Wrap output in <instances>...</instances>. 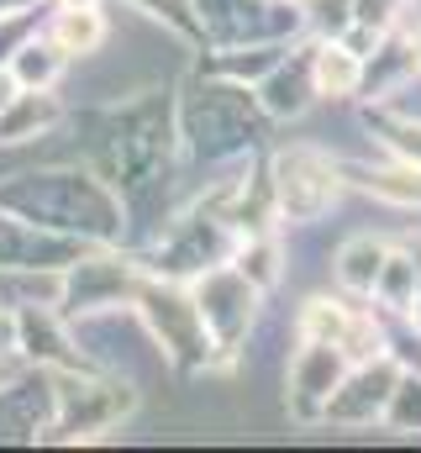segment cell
I'll use <instances>...</instances> for the list:
<instances>
[{
    "instance_id": "cell-31",
    "label": "cell",
    "mask_w": 421,
    "mask_h": 453,
    "mask_svg": "<svg viewBox=\"0 0 421 453\" xmlns=\"http://www.w3.org/2000/svg\"><path fill=\"white\" fill-rule=\"evenodd\" d=\"M53 5H101V0H53Z\"/></svg>"
},
{
    "instance_id": "cell-5",
    "label": "cell",
    "mask_w": 421,
    "mask_h": 453,
    "mask_svg": "<svg viewBox=\"0 0 421 453\" xmlns=\"http://www.w3.org/2000/svg\"><path fill=\"white\" fill-rule=\"evenodd\" d=\"M264 180H269V196H274V206H279V222H290V226L321 222V217L337 206L342 185H348L342 169H337V158L321 153V148H311V142L274 148Z\"/></svg>"
},
{
    "instance_id": "cell-20",
    "label": "cell",
    "mask_w": 421,
    "mask_h": 453,
    "mask_svg": "<svg viewBox=\"0 0 421 453\" xmlns=\"http://www.w3.org/2000/svg\"><path fill=\"white\" fill-rule=\"evenodd\" d=\"M421 296V280H417V258L411 248H390L385 264H379V280L369 290V301L379 311H411V301Z\"/></svg>"
},
{
    "instance_id": "cell-21",
    "label": "cell",
    "mask_w": 421,
    "mask_h": 453,
    "mask_svg": "<svg viewBox=\"0 0 421 453\" xmlns=\"http://www.w3.org/2000/svg\"><path fill=\"white\" fill-rule=\"evenodd\" d=\"M353 296H311L306 306H301V317H295V333L301 338H321V342H337L342 338V327H348V317H353Z\"/></svg>"
},
{
    "instance_id": "cell-3",
    "label": "cell",
    "mask_w": 421,
    "mask_h": 453,
    "mask_svg": "<svg viewBox=\"0 0 421 453\" xmlns=\"http://www.w3.org/2000/svg\"><path fill=\"white\" fill-rule=\"evenodd\" d=\"M132 311H137L142 333L153 338L164 364H174V369H210L216 364L210 338L201 327V311H195V296H190V280L142 274L137 296H132Z\"/></svg>"
},
{
    "instance_id": "cell-13",
    "label": "cell",
    "mask_w": 421,
    "mask_h": 453,
    "mask_svg": "<svg viewBox=\"0 0 421 453\" xmlns=\"http://www.w3.org/2000/svg\"><path fill=\"white\" fill-rule=\"evenodd\" d=\"M58 116H64V106L53 101V90H16V96L0 106V148L48 137V132L58 127Z\"/></svg>"
},
{
    "instance_id": "cell-30",
    "label": "cell",
    "mask_w": 421,
    "mask_h": 453,
    "mask_svg": "<svg viewBox=\"0 0 421 453\" xmlns=\"http://www.w3.org/2000/svg\"><path fill=\"white\" fill-rule=\"evenodd\" d=\"M406 21H421V0H406Z\"/></svg>"
},
{
    "instance_id": "cell-2",
    "label": "cell",
    "mask_w": 421,
    "mask_h": 453,
    "mask_svg": "<svg viewBox=\"0 0 421 453\" xmlns=\"http://www.w3.org/2000/svg\"><path fill=\"white\" fill-rule=\"evenodd\" d=\"M5 206L27 211L32 222H42L48 232H80L85 242H116L126 232V206L121 196L80 169H58V174H27L21 185H11L0 196Z\"/></svg>"
},
{
    "instance_id": "cell-32",
    "label": "cell",
    "mask_w": 421,
    "mask_h": 453,
    "mask_svg": "<svg viewBox=\"0 0 421 453\" xmlns=\"http://www.w3.org/2000/svg\"><path fill=\"white\" fill-rule=\"evenodd\" d=\"M411 258H417V280H421V242H411Z\"/></svg>"
},
{
    "instance_id": "cell-10",
    "label": "cell",
    "mask_w": 421,
    "mask_h": 453,
    "mask_svg": "<svg viewBox=\"0 0 421 453\" xmlns=\"http://www.w3.org/2000/svg\"><path fill=\"white\" fill-rule=\"evenodd\" d=\"M258 106L269 121H301L316 106V80H311V37L290 42V53L253 85Z\"/></svg>"
},
{
    "instance_id": "cell-18",
    "label": "cell",
    "mask_w": 421,
    "mask_h": 453,
    "mask_svg": "<svg viewBox=\"0 0 421 453\" xmlns=\"http://www.w3.org/2000/svg\"><path fill=\"white\" fill-rule=\"evenodd\" d=\"M48 37L69 53V58H85V53H101L111 27H105L101 5H58L48 16Z\"/></svg>"
},
{
    "instance_id": "cell-6",
    "label": "cell",
    "mask_w": 421,
    "mask_h": 453,
    "mask_svg": "<svg viewBox=\"0 0 421 453\" xmlns=\"http://www.w3.org/2000/svg\"><path fill=\"white\" fill-rule=\"evenodd\" d=\"M53 417L48 433L53 438H90L121 427V417H132L137 390L126 380H80V374H53Z\"/></svg>"
},
{
    "instance_id": "cell-12",
    "label": "cell",
    "mask_w": 421,
    "mask_h": 453,
    "mask_svg": "<svg viewBox=\"0 0 421 453\" xmlns=\"http://www.w3.org/2000/svg\"><path fill=\"white\" fill-rule=\"evenodd\" d=\"M385 253H390V242H379V237H369V232H353V237L337 242V253H332V285H337L342 296H353V301H369Z\"/></svg>"
},
{
    "instance_id": "cell-14",
    "label": "cell",
    "mask_w": 421,
    "mask_h": 453,
    "mask_svg": "<svg viewBox=\"0 0 421 453\" xmlns=\"http://www.w3.org/2000/svg\"><path fill=\"white\" fill-rule=\"evenodd\" d=\"M311 80L316 101H353L364 85V58H353L337 37H311Z\"/></svg>"
},
{
    "instance_id": "cell-15",
    "label": "cell",
    "mask_w": 421,
    "mask_h": 453,
    "mask_svg": "<svg viewBox=\"0 0 421 453\" xmlns=\"http://www.w3.org/2000/svg\"><path fill=\"white\" fill-rule=\"evenodd\" d=\"M364 127L385 148V158H406L421 169V111H401L395 101H374L364 111Z\"/></svg>"
},
{
    "instance_id": "cell-17",
    "label": "cell",
    "mask_w": 421,
    "mask_h": 453,
    "mask_svg": "<svg viewBox=\"0 0 421 453\" xmlns=\"http://www.w3.org/2000/svg\"><path fill=\"white\" fill-rule=\"evenodd\" d=\"M232 264L269 296L279 280H285V264H290V253H285V237L269 226V232H242L237 237V248H232Z\"/></svg>"
},
{
    "instance_id": "cell-33",
    "label": "cell",
    "mask_w": 421,
    "mask_h": 453,
    "mask_svg": "<svg viewBox=\"0 0 421 453\" xmlns=\"http://www.w3.org/2000/svg\"><path fill=\"white\" fill-rule=\"evenodd\" d=\"M0 385H5V369H0Z\"/></svg>"
},
{
    "instance_id": "cell-23",
    "label": "cell",
    "mask_w": 421,
    "mask_h": 453,
    "mask_svg": "<svg viewBox=\"0 0 421 453\" xmlns=\"http://www.w3.org/2000/svg\"><path fill=\"white\" fill-rule=\"evenodd\" d=\"M306 5V37H337L353 21V0H301Z\"/></svg>"
},
{
    "instance_id": "cell-29",
    "label": "cell",
    "mask_w": 421,
    "mask_h": 453,
    "mask_svg": "<svg viewBox=\"0 0 421 453\" xmlns=\"http://www.w3.org/2000/svg\"><path fill=\"white\" fill-rule=\"evenodd\" d=\"M406 317H411V327H417V333H421V296H417V301H411V311H406Z\"/></svg>"
},
{
    "instance_id": "cell-1",
    "label": "cell",
    "mask_w": 421,
    "mask_h": 453,
    "mask_svg": "<svg viewBox=\"0 0 421 453\" xmlns=\"http://www.w3.org/2000/svg\"><path fill=\"white\" fill-rule=\"evenodd\" d=\"M174 121H180V153L201 164H248L269 127L253 85H237L221 74H206L201 85H190Z\"/></svg>"
},
{
    "instance_id": "cell-19",
    "label": "cell",
    "mask_w": 421,
    "mask_h": 453,
    "mask_svg": "<svg viewBox=\"0 0 421 453\" xmlns=\"http://www.w3.org/2000/svg\"><path fill=\"white\" fill-rule=\"evenodd\" d=\"M285 53H290V42H274V37H264V42H237V48H216V58H210L206 74L237 80V85H258Z\"/></svg>"
},
{
    "instance_id": "cell-16",
    "label": "cell",
    "mask_w": 421,
    "mask_h": 453,
    "mask_svg": "<svg viewBox=\"0 0 421 453\" xmlns=\"http://www.w3.org/2000/svg\"><path fill=\"white\" fill-rule=\"evenodd\" d=\"M5 69L16 74V85H21V90H53V85H58V74L69 69V53H64L48 32H32V37L5 58Z\"/></svg>"
},
{
    "instance_id": "cell-22",
    "label": "cell",
    "mask_w": 421,
    "mask_h": 453,
    "mask_svg": "<svg viewBox=\"0 0 421 453\" xmlns=\"http://www.w3.org/2000/svg\"><path fill=\"white\" fill-rule=\"evenodd\" d=\"M379 427H385V433H401V438L421 433V374L417 369H401V374H395L390 401H385V411H379Z\"/></svg>"
},
{
    "instance_id": "cell-7",
    "label": "cell",
    "mask_w": 421,
    "mask_h": 453,
    "mask_svg": "<svg viewBox=\"0 0 421 453\" xmlns=\"http://www.w3.org/2000/svg\"><path fill=\"white\" fill-rule=\"evenodd\" d=\"M137 280L142 269L132 258H116V253H96V258H74L64 264V290H58V306L69 317H90V311H111V306H132L137 296Z\"/></svg>"
},
{
    "instance_id": "cell-26",
    "label": "cell",
    "mask_w": 421,
    "mask_h": 453,
    "mask_svg": "<svg viewBox=\"0 0 421 453\" xmlns=\"http://www.w3.org/2000/svg\"><path fill=\"white\" fill-rule=\"evenodd\" d=\"M16 348H21V338H16V317H11V311H0V358H5V353H16Z\"/></svg>"
},
{
    "instance_id": "cell-25",
    "label": "cell",
    "mask_w": 421,
    "mask_h": 453,
    "mask_svg": "<svg viewBox=\"0 0 421 453\" xmlns=\"http://www.w3.org/2000/svg\"><path fill=\"white\" fill-rule=\"evenodd\" d=\"M137 11H148L153 21H164V27H174L180 37H201L195 32V11H190V0H132Z\"/></svg>"
},
{
    "instance_id": "cell-27",
    "label": "cell",
    "mask_w": 421,
    "mask_h": 453,
    "mask_svg": "<svg viewBox=\"0 0 421 453\" xmlns=\"http://www.w3.org/2000/svg\"><path fill=\"white\" fill-rule=\"evenodd\" d=\"M16 90H21V85H16V74H11V69H5V64H0V106H5V101H11V96H16Z\"/></svg>"
},
{
    "instance_id": "cell-4",
    "label": "cell",
    "mask_w": 421,
    "mask_h": 453,
    "mask_svg": "<svg viewBox=\"0 0 421 453\" xmlns=\"http://www.w3.org/2000/svg\"><path fill=\"white\" fill-rule=\"evenodd\" d=\"M190 296H195V311H201V327L210 338L216 364H237L242 342H248L258 311H264V290L226 258V264H210L190 280Z\"/></svg>"
},
{
    "instance_id": "cell-8",
    "label": "cell",
    "mask_w": 421,
    "mask_h": 453,
    "mask_svg": "<svg viewBox=\"0 0 421 453\" xmlns=\"http://www.w3.org/2000/svg\"><path fill=\"white\" fill-rule=\"evenodd\" d=\"M342 374H348V353L337 342L301 338V348L290 353V369H285V406H290L295 427H321V406Z\"/></svg>"
},
{
    "instance_id": "cell-9",
    "label": "cell",
    "mask_w": 421,
    "mask_h": 453,
    "mask_svg": "<svg viewBox=\"0 0 421 453\" xmlns=\"http://www.w3.org/2000/svg\"><path fill=\"white\" fill-rule=\"evenodd\" d=\"M395 374H401V369H395L385 353L348 364V374L337 380V390H332L326 406H321V427H379V411H385V401H390Z\"/></svg>"
},
{
    "instance_id": "cell-24",
    "label": "cell",
    "mask_w": 421,
    "mask_h": 453,
    "mask_svg": "<svg viewBox=\"0 0 421 453\" xmlns=\"http://www.w3.org/2000/svg\"><path fill=\"white\" fill-rule=\"evenodd\" d=\"M353 21L374 32H401L406 27V0H353Z\"/></svg>"
},
{
    "instance_id": "cell-28",
    "label": "cell",
    "mask_w": 421,
    "mask_h": 453,
    "mask_svg": "<svg viewBox=\"0 0 421 453\" xmlns=\"http://www.w3.org/2000/svg\"><path fill=\"white\" fill-rule=\"evenodd\" d=\"M411 37V53H417V69H421V21H417V32H406Z\"/></svg>"
},
{
    "instance_id": "cell-11",
    "label": "cell",
    "mask_w": 421,
    "mask_h": 453,
    "mask_svg": "<svg viewBox=\"0 0 421 453\" xmlns=\"http://www.w3.org/2000/svg\"><path fill=\"white\" fill-rule=\"evenodd\" d=\"M348 185H358L364 196L385 201V206H401V211H421V169L406 158H385V164H337Z\"/></svg>"
}]
</instances>
